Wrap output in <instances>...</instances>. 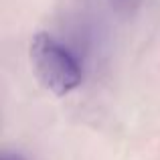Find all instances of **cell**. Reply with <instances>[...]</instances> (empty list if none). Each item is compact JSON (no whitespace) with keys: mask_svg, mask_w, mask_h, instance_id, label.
Returning a JSON list of instances; mask_svg holds the SVG:
<instances>
[{"mask_svg":"<svg viewBox=\"0 0 160 160\" xmlns=\"http://www.w3.org/2000/svg\"><path fill=\"white\" fill-rule=\"evenodd\" d=\"M0 160H24V156L18 154V152H4Z\"/></svg>","mask_w":160,"mask_h":160,"instance_id":"cell-2","label":"cell"},{"mask_svg":"<svg viewBox=\"0 0 160 160\" xmlns=\"http://www.w3.org/2000/svg\"><path fill=\"white\" fill-rule=\"evenodd\" d=\"M28 59L35 77L57 98L69 95L81 85V65L77 57L49 32H37L28 45Z\"/></svg>","mask_w":160,"mask_h":160,"instance_id":"cell-1","label":"cell"}]
</instances>
